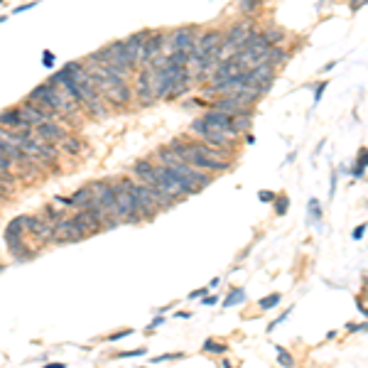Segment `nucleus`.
Here are the masks:
<instances>
[{
  "mask_svg": "<svg viewBox=\"0 0 368 368\" xmlns=\"http://www.w3.org/2000/svg\"><path fill=\"white\" fill-rule=\"evenodd\" d=\"M3 133H5V128H3V126H0V135H3Z\"/></svg>",
  "mask_w": 368,
  "mask_h": 368,
  "instance_id": "5fc2aeb1",
  "label": "nucleus"
},
{
  "mask_svg": "<svg viewBox=\"0 0 368 368\" xmlns=\"http://www.w3.org/2000/svg\"><path fill=\"white\" fill-rule=\"evenodd\" d=\"M167 62L174 67H189V52L187 49H172L167 52Z\"/></svg>",
  "mask_w": 368,
  "mask_h": 368,
  "instance_id": "5701e85b",
  "label": "nucleus"
},
{
  "mask_svg": "<svg viewBox=\"0 0 368 368\" xmlns=\"http://www.w3.org/2000/svg\"><path fill=\"white\" fill-rule=\"evenodd\" d=\"M20 108V115H22V120L27 123V126H39V123H44V120H54L56 118V113L54 110H49V108H39L37 103H32V101H22L18 106Z\"/></svg>",
  "mask_w": 368,
  "mask_h": 368,
  "instance_id": "0eeeda50",
  "label": "nucleus"
},
{
  "mask_svg": "<svg viewBox=\"0 0 368 368\" xmlns=\"http://www.w3.org/2000/svg\"><path fill=\"white\" fill-rule=\"evenodd\" d=\"M54 64H56V56H54V52H49V49H44V52H42V67H44V69H54Z\"/></svg>",
  "mask_w": 368,
  "mask_h": 368,
  "instance_id": "7c9ffc66",
  "label": "nucleus"
},
{
  "mask_svg": "<svg viewBox=\"0 0 368 368\" xmlns=\"http://www.w3.org/2000/svg\"><path fill=\"white\" fill-rule=\"evenodd\" d=\"M0 273H3V265H0Z\"/></svg>",
  "mask_w": 368,
  "mask_h": 368,
  "instance_id": "6e6d98bb",
  "label": "nucleus"
},
{
  "mask_svg": "<svg viewBox=\"0 0 368 368\" xmlns=\"http://www.w3.org/2000/svg\"><path fill=\"white\" fill-rule=\"evenodd\" d=\"M197 32H199V27L197 25H184V27H177L172 37H169V52L172 49H192V44H194V39H197Z\"/></svg>",
  "mask_w": 368,
  "mask_h": 368,
  "instance_id": "9b49d317",
  "label": "nucleus"
},
{
  "mask_svg": "<svg viewBox=\"0 0 368 368\" xmlns=\"http://www.w3.org/2000/svg\"><path fill=\"white\" fill-rule=\"evenodd\" d=\"M273 81H275V67H270L265 62L246 67V86H256L263 93H268L270 86H273Z\"/></svg>",
  "mask_w": 368,
  "mask_h": 368,
  "instance_id": "20e7f679",
  "label": "nucleus"
},
{
  "mask_svg": "<svg viewBox=\"0 0 368 368\" xmlns=\"http://www.w3.org/2000/svg\"><path fill=\"white\" fill-rule=\"evenodd\" d=\"M209 292V287H199V290H194V292H189V299H199L204 294Z\"/></svg>",
  "mask_w": 368,
  "mask_h": 368,
  "instance_id": "a18cd8bd",
  "label": "nucleus"
},
{
  "mask_svg": "<svg viewBox=\"0 0 368 368\" xmlns=\"http://www.w3.org/2000/svg\"><path fill=\"white\" fill-rule=\"evenodd\" d=\"M47 368H67L64 363H59V361H52V363H47Z\"/></svg>",
  "mask_w": 368,
  "mask_h": 368,
  "instance_id": "864d4df0",
  "label": "nucleus"
},
{
  "mask_svg": "<svg viewBox=\"0 0 368 368\" xmlns=\"http://www.w3.org/2000/svg\"><path fill=\"white\" fill-rule=\"evenodd\" d=\"M363 236H366V223L356 226V228H353V233H351V238H353V240H361Z\"/></svg>",
  "mask_w": 368,
  "mask_h": 368,
  "instance_id": "4c0bfd02",
  "label": "nucleus"
},
{
  "mask_svg": "<svg viewBox=\"0 0 368 368\" xmlns=\"http://www.w3.org/2000/svg\"><path fill=\"white\" fill-rule=\"evenodd\" d=\"M322 216H324V209H322V202L312 197L307 202V223H317V228H322Z\"/></svg>",
  "mask_w": 368,
  "mask_h": 368,
  "instance_id": "f3484780",
  "label": "nucleus"
},
{
  "mask_svg": "<svg viewBox=\"0 0 368 368\" xmlns=\"http://www.w3.org/2000/svg\"><path fill=\"white\" fill-rule=\"evenodd\" d=\"M246 143H248V145H253V143H256V135H253V133H248V135H246Z\"/></svg>",
  "mask_w": 368,
  "mask_h": 368,
  "instance_id": "603ef678",
  "label": "nucleus"
},
{
  "mask_svg": "<svg viewBox=\"0 0 368 368\" xmlns=\"http://www.w3.org/2000/svg\"><path fill=\"white\" fill-rule=\"evenodd\" d=\"M10 167H13V160L0 150V174H3V172H10Z\"/></svg>",
  "mask_w": 368,
  "mask_h": 368,
  "instance_id": "e433bc0d",
  "label": "nucleus"
},
{
  "mask_svg": "<svg viewBox=\"0 0 368 368\" xmlns=\"http://www.w3.org/2000/svg\"><path fill=\"white\" fill-rule=\"evenodd\" d=\"M32 8H37V0H32V3H25V5H20V8H15L13 13L18 15V13H27V10H32Z\"/></svg>",
  "mask_w": 368,
  "mask_h": 368,
  "instance_id": "37998d69",
  "label": "nucleus"
},
{
  "mask_svg": "<svg viewBox=\"0 0 368 368\" xmlns=\"http://www.w3.org/2000/svg\"><path fill=\"white\" fill-rule=\"evenodd\" d=\"M72 219V223H74V231L81 236V240L84 238H89V236H93V231H91V226H89V221L84 219V214H81V209L74 214V216H69Z\"/></svg>",
  "mask_w": 368,
  "mask_h": 368,
  "instance_id": "a211bd4d",
  "label": "nucleus"
},
{
  "mask_svg": "<svg viewBox=\"0 0 368 368\" xmlns=\"http://www.w3.org/2000/svg\"><path fill=\"white\" fill-rule=\"evenodd\" d=\"M256 32V25H253V20H243V22H236L226 35H223V39H221L219 49H221V59L223 56H231L236 54L240 47L248 42V37Z\"/></svg>",
  "mask_w": 368,
  "mask_h": 368,
  "instance_id": "f03ea898",
  "label": "nucleus"
},
{
  "mask_svg": "<svg viewBox=\"0 0 368 368\" xmlns=\"http://www.w3.org/2000/svg\"><path fill=\"white\" fill-rule=\"evenodd\" d=\"M162 47H165V32H150L143 44V54H140V64H150L155 56L162 54Z\"/></svg>",
  "mask_w": 368,
  "mask_h": 368,
  "instance_id": "ddd939ff",
  "label": "nucleus"
},
{
  "mask_svg": "<svg viewBox=\"0 0 368 368\" xmlns=\"http://www.w3.org/2000/svg\"><path fill=\"white\" fill-rule=\"evenodd\" d=\"M184 358V353H162V356H155L150 358V363H162V361H179Z\"/></svg>",
  "mask_w": 368,
  "mask_h": 368,
  "instance_id": "473e14b6",
  "label": "nucleus"
},
{
  "mask_svg": "<svg viewBox=\"0 0 368 368\" xmlns=\"http://www.w3.org/2000/svg\"><path fill=\"white\" fill-rule=\"evenodd\" d=\"M258 199L263 204H273V199H275V192H258Z\"/></svg>",
  "mask_w": 368,
  "mask_h": 368,
  "instance_id": "58836bf2",
  "label": "nucleus"
},
{
  "mask_svg": "<svg viewBox=\"0 0 368 368\" xmlns=\"http://www.w3.org/2000/svg\"><path fill=\"white\" fill-rule=\"evenodd\" d=\"M336 64H339L336 59H334V62H329V64H324V67H322V72H319V74H327V72H331V69H334Z\"/></svg>",
  "mask_w": 368,
  "mask_h": 368,
  "instance_id": "09e8293b",
  "label": "nucleus"
},
{
  "mask_svg": "<svg viewBox=\"0 0 368 368\" xmlns=\"http://www.w3.org/2000/svg\"><path fill=\"white\" fill-rule=\"evenodd\" d=\"M243 302H246V290L243 287H233L231 292L221 299V307L228 310V307H236V304H243Z\"/></svg>",
  "mask_w": 368,
  "mask_h": 368,
  "instance_id": "6ab92c4d",
  "label": "nucleus"
},
{
  "mask_svg": "<svg viewBox=\"0 0 368 368\" xmlns=\"http://www.w3.org/2000/svg\"><path fill=\"white\" fill-rule=\"evenodd\" d=\"M273 209H275L277 216H285V214L290 211V197H285V194H282V197H275V199H273Z\"/></svg>",
  "mask_w": 368,
  "mask_h": 368,
  "instance_id": "cd10ccee",
  "label": "nucleus"
},
{
  "mask_svg": "<svg viewBox=\"0 0 368 368\" xmlns=\"http://www.w3.org/2000/svg\"><path fill=\"white\" fill-rule=\"evenodd\" d=\"M216 302H219V297H216V294H204V299H202L204 307H214Z\"/></svg>",
  "mask_w": 368,
  "mask_h": 368,
  "instance_id": "ea45409f",
  "label": "nucleus"
},
{
  "mask_svg": "<svg viewBox=\"0 0 368 368\" xmlns=\"http://www.w3.org/2000/svg\"><path fill=\"white\" fill-rule=\"evenodd\" d=\"M280 299H282V294H280V292L265 294V297H260V299H258V307H260V310H265V312H268V310H275L277 304H280Z\"/></svg>",
  "mask_w": 368,
  "mask_h": 368,
  "instance_id": "b1692460",
  "label": "nucleus"
},
{
  "mask_svg": "<svg viewBox=\"0 0 368 368\" xmlns=\"http://www.w3.org/2000/svg\"><path fill=\"white\" fill-rule=\"evenodd\" d=\"M32 133H35L37 138H42L44 143H52V145H54V143H62V140L69 135V133L62 128L59 123H54V120H44V123H39V126L32 128Z\"/></svg>",
  "mask_w": 368,
  "mask_h": 368,
  "instance_id": "f8f14e48",
  "label": "nucleus"
},
{
  "mask_svg": "<svg viewBox=\"0 0 368 368\" xmlns=\"http://www.w3.org/2000/svg\"><path fill=\"white\" fill-rule=\"evenodd\" d=\"M366 162H368V152H366V147H361V150H358V157H356V165L351 169V174L358 177V179H363V174H366Z\"/></svg>",
  "mask_w": 368,
  "mask_h": 368,
  "instance_id": "412c9836",
  "label": "nucleus"
},
{
  "mask_svg": "<svg viewBox=\"0 0 368 368\" xmlns=\"http://www.w3.org/2000/svg\"><path fill=\"white\" fill-rule=\"evenodd\" d=\"M101 96H103V101H106L108 106H113V108H123V106H128L130 101H133V89L126 84V79H120V81L106 86V89L101 91Z\"/></svg>",
  "mask_w": 368,
  "mask_h": 368,
  "instance_id": "39448f33",
  "label": "nucleus"
},
{
  "mask_svg": "<svg viewBox=\"0 0 368 368\" xmlns=\"http://www.w3.org/2000/svg\"><path fill=\"white\" fill-rule=\"evenodd\" d=\"M334 194H336V169L331 172V189H329V199H334Z\"/></svg>",
  "mask_w": 368,
  "mask_h": 368,
  "instance_id": "49530a36",
  "label": "nucleus"
},
{
  "mask_svg": "<svg viewBox=\"0 0 368 368\" xmlns=\"http://www.w3.org/2000/svg\"><path fill=\"white\" fill-rule=\"evenodd\" d=\"M54 202L56 204H64V206H72V197H62V194H56Z\"/></svg>",
  "mask_w": 368,
  "mask_h": 368,
  "instance_id": "de8ad7c7",
  "label": "nucleus"
},
{
  "mask_svg": "<svg viewBox=\"0 0 368 368\" xmlns=\"http://www.w3.org/2000/svg\"><path fill=\"white\" fill-rule=\"evenodd\" d=\"M263 37L268 39V44H280V42L285 39V30H282V27H268V30L263 32Z\"/></svg>",
  "mask_w": 368,
  "mask_h": 368,
  "instance_id": "393cba45",
  "label": "nucleus"
},
{
  "mask_svg": "<svg viewBox=\"0 0 368 368\" xmlns=\"http://www.w3.org/2000/svg\"><path fill=\"white\" fill-rule=\"evenodd\" d=\"M128 192L130 199H133V209H135V216L140 221H150L160 214V206L152 197V189L147 184L138 182V179H130L128 177Z\"/></svg>",
  "mask_w": 368,
  "mask_h": 368,
  "instance_id": "f257e3e1",
  "label": "nucleus"
},
{
  "mask_svg": "<svg viewBox=\"0 0 368 368\" xmlns=\"http://www.w3.org/2000/svg\"><path fill=\"white\" fill-rule=\"evenodd\" d=\"M42 216H44V219L49 221V223H54L56 219H62V216H64V211H59L56 206H52V204H49V206H44V211H42Z\"/></svg>",
  "mask_w": 368,
  "mask_h": 368,
  "instance_id": "c756f323",
  "label": "nucleus"
},
{
  "mask_svg": "<svg viewBox=\"0 0 368 368\" xmlns=\"http://www.w3.org/2000/svg\"><path fill=\"white\" fill-rule=\"evenodd\" d=\"M238 8H240V13L243 15H256V10L260 8V0H238Z\"/></svg>",
  "mask_w": 368,
  "mask_h": 368,
  "instance_id": "c85d7f7f",
  "label": "nucleus"
},
{
  "mask_svg": "<svg viewBox=\"0 0 368 368\" xmlns=\"http://www.w3.org/2000/svg\"><path fill=\"white\" fill-rule=\"evenodd\" d=\"M147 35H150V30H140V32H135V35H130L123 39V44H126V52H128L130 62L135 64V69L140 67V54H143V44H145Z\"/></svg>",
  "mask_w": 368,
  "mask_h": 368,
  "instance_id": "4468645a",
  "label": "nucleus"
},
{
  "mask_svg": "<svg viewBox=\"0 0 368 368\" xmlns=\"http://www.w3.org/2000/svg\"><path fill=\"white\" fill-rule=\"evenodd\" d=\"M145 353H147V349L140 346V349H135V351H118L115 358H135V356H145Z\"/></svg>",
  "mask_w": 368,
  "mask_h": 368,
  "instance_id": "2f4dec72",
  "label": "nucleus"
},
{
  "mask_svg": "<svg viewBox=\"0 0 368 368\" xmlns=\"http://www.w3.org/2000/svg\"><path fill=\"white\" fill-rule=\"evenodd\" d=\"M91 204V189L89 187H81V189H76L72 197V209H84V206H89Z\"/></svg>",
  "mask_w": 368,
  "mask_h": 368,
  "instance_id": "aec40b11",
  "label": "nucleus"
},
{
  "mask_svg": "<svg viewBox=\"0 0 368 368\" xmlns=\"http://www.w3.org/2000/svg\"><path fill=\"white\" fill-rule=\"evenodd\" d=\"M157 327H165V317H162V314H157V317L150 322V327H147V329H157Z\"/></svg>",
  "mask_w": 368,
  "mask_h": 368,
  "instance_id": "79ce46f5",
  "label": "nucleus"
},
{
  "mask_svg": "<svg viewBox=\"0 0 368 368\" xmlns=\"http://www.w3.org/2000/svg\"><path fill=\"white\" fill-rule=\"evenodd\" d=\"M133 177L138 179V182L147 184V187H155V165L150 162V160H138L135 165H133Z\"/></svg>",
  "mask_w": 368,
  "mask_h": 368,
  "instance_id": "2eb2a0df",
  "label": "nucleus"
},
{
  "mask_svg": "<svg viewBox=\"0 0 368 368\" xmlns=\"http://www.w3.org/2000/svg\"><path fill=\"white\" fill-rule=\"evenodd\" d=\"M290 312H292V307H287V310H285V312L280 314L277 319H273V322H270V327H268V334H270V331H275L277 327H280V324H282V322H285V319L290 317Z\"/></svg>",
  "mask_w": 368,
  "mask_h": 368,
  "instance_id": "f704fd0d",
  "label": "nucleus"
},
{
  "mask_svg": "<svg viewBox=\"0 0 368 368\" xmlns=\"http://www.w3.org/2000/svg\"><path fill=\"white\" fill-rule=\"evenodd\" d=\"M240 69H246V64L240 62L236 54L231 56H223L219 64L211 69V74H209V79H211V84H221V81H228L231 76H236V74L240 72Z\"/></svg>",
  "mask_w": 368,
  "mask_h": 368,
  "instance_id": "423d86ee",
  "label": "nucleus"
},
{
  "mask_svg": "<svg viewBox=\"0 0 368 368\" xmlns=\"http://www.w3.org/2000/svg\"><path fill=\"white\" fill-rule=\"evenodd\" d=\"M275 353H277V363H280V366H285V368L294 366V356L285 349V346H275Z\"/></svg>",
  "mask_w": 368,
  "mask_h": 368,
  "instance_id": "a878e982",
  "label": "nucleus"
},
{
  "mask_svg": "<svg viewBox=\"0 0 368 368\" xmlns=\"http://www.w3.org/2000/svg\"><path fill=\"white\" fill-rule=\"evenodd\" d=\"M346 329H349V331H366V322H361V324L351 322V324H346Z\"/></svg>",
  "mask_w": 368,
  "mask_h": 368,
  "instance_id": "c03bdc74",
  "label": "nucleus"
},
{
  "mask_svg": "<svg viewBox=\"0 0 368 368\" xmlns=\"http://www.w3.org/2000/svg\"><path fill=\"white\" fill-rule=\"evenodd\" d=\"M62 147H64L67 152H72V155H76V152H81V150H84L81 140H79V138H74V135H67V138L62 140Z\"/></svg>",
  "mask_w": 368,
  "mask_h": 368,
  "instance_id": "bb28decb",
  "label": "nucleus"
},
{
  "mask_svg": "<svg viewBox=\"0 0 368 368\" xmlns=\"http://www.w3.org/2000/svg\"><path fill=\"white\" fill-rule=\"evenodd\" d=\"M81 236L74 231V223L69 216H62L52 223V243H79Z\"/></svg>",
  "mask_w": 368,
  "mask_h": 368,
  "instance_id": "9d476101",
  "label": "nucleus"
},
{
  "mask_svg": "<svg viewBox=\"0 0 368 368\" xmlns=\"http://www.w3.org/2000/svg\"><path fill=\"white\" fill-rule=\"evenodd\" d=\"M110 187H113V197H115V206H118V216L123 219V223H138L140 219L135 216V209H133V199H130L128 192V177L110 182Z\"/></svg>",
  "mask_w": 368,
  "mask_h": 368,
  "instance_id": "7ed1b4c3",
  "label": "nucleus"
},
{
  "mask_svg": "<svg viewBox=\"0 0 368 368\" xmlns=\"http://www.w3.org/2000/svg\"><path fill=\"white\" fill-rule=\"evenodd\" d=\"M133 331H135V329H130V327H128V329H120V331H113V334L108 336V341H110V344H115V341H123L126 336H130V334H133Z\"/></svg>",
  "mask_w": 368,
  "mask_h": 368,
  "instance_id": "c9c22d12",
  "label": "nucleus"
},
{
  "mask_svg": "<svg viewBox=\"0 0 368 368\" xmlns=\"http://www.w3.org/2000/svg\"><path fill=\"white\" fill-rule=\"evenodd\" d=\"M174 317H177V319H189L192 314H189V312H174Z\"/></svg>",
  "mask_w": 368,
  "mask_h": 368,
  "instance_id": "3c124183",
  "label": "nucleus"
},
{
  "mask_svg": "<svg viewBox=\"0 0 368 368\" xmlns=\"http://www.w3.org/2000/svg\"><path fill=\"white\" fill-rule=\"evenodd\" d=\"M135 79H138V81H135L133 96L138 98V103H140V106H152V103L157 101V98H155V93H152V69L138 72Z\"/></svg>",
  "mask_w": 368,
  "mask_h": 368,
  "instance_id": "1a4fd4ad",
  "label": "nucleus"
},
{
  "mask_svg": "<svg viewBox=\"0 0 368 368\" xmlns=\"http://www.w3.org/2000/svg\"><path fill=\"white\" fill-rule=\"evenodd\" d=\"M189 86H192V72H187V74H182L172 86H169V91H167V96H165V101H177V98H182L184 93L189 91Z\"/></svg>",
  "mask_w": 368,
  "mask_h": 368,
  "instance_id": "dca6fc26",
  "label": "nucleus"
},
{
  "mask_svg": "<svg viewBox=\"0 0 368 368\" xmlns=\"http://www.w3.org/2000/svg\"><path fill=\"white\" fill-rule=\"evenodd\" d=\"M363 5H366V0H349V10H351V13H358Z\"/></svg>",
  "mask_w": 368,
  "mask_h": 368,
  "instance_id": "a19ab883",
  "label": "nucleus"
},
{
  "mask_svg": "<svg viewBox=\"0 0 368 368\" xmlns=\"http://www.w3.org/2000/svg\"><path fill=\"white\" fill-rule=\"evenodd\" d=\"M327 86H329V81L324 79V81H319L317 86H314V106L322 101V96H324V91H327Z\"/></svg>",
  "mask_w": 368,
  "mask_h": 368,
  "instance_id": "72a5a7b5",
  "label": "nucleus"
},
{
  "mask_svg": "<svg viewBox=\"0 0 368 368\" xmlns=\"http://www.w3.org/2000/svg\"><path fill=\"white\" fill-rule=\"evenodd\" d=\"M219 285H221V277L216 275L214 280H211V282H209V285H206V287H209V290H214V287H219Z\"/></svg>",
  "mask_w": 368,
  "mask_h": 368,
  "instance_id": "8fccbe9b",
  "label": "nucleus"
},
{
  "mask_svg": "<svg viewBox=\"0 0 368 368\" xmlns=\"http://www.w3.org/2000/svg\"><path fill=\"white\" fill-rule=\"evenodd\" d=\"M202 120L206 123V130H221V133H228V135H236L238 138V133L233 130V115L231 113L211 108L202 115Z\"/></svg>",
  "mask_w": 368,
  "mask_h": 368,
  "instance_id": "6e6552de",
  "label": "nucleus"
},
{
  "mask_svg": "<svg viewBox=\"0 0 368 368\" xmlns=\"http://www.w3.org/2000/svg\"><path fill=\"white\" fill-rule=\"evenodd\" d=\"M202 351L204 353H216V356H223L226 351H228V346L223 344V341H219V339H206L202 344Z\"/></svg>",
  "mask_w": 368,
  "mask_h": 368,
  "instance_id": "4be33fe9",
  "label": "nucleus"
}]
</instances>
